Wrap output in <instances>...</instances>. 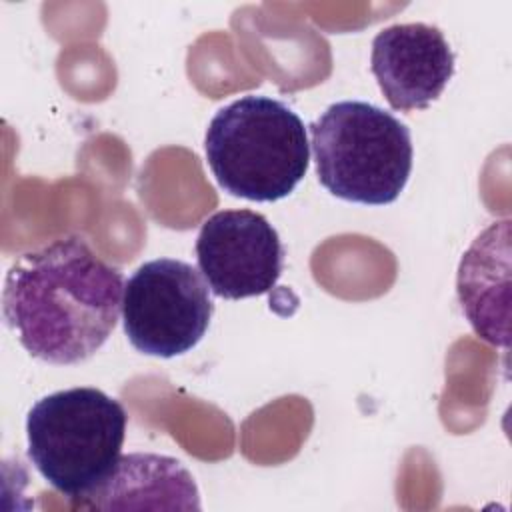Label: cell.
I'll return each mask as SVG.
<instances>
[{
  "instance_id": "6da1fadb",
  "label": "cell",
  "mask_w": 512,
  "mask_h": 512,
  "mask_svg": "<svg viewBox=\"0 0 512 512\" xmlns=\"http://www.w3.org/2000/svg\"><path fill=\"white\" fill-rule=\"evenodd\" d=\"M122 272L78 236L18 256L6 272L2 310L22 348L48 364H78L116 328Z\"/></svg>"
},
{
  "instance_id": "7a4b0ae2",
  "label": "cell",
  "mask_w": 512,
  "mask_h": 512,
  "mask_svg": "<svg viewBox=\"0 0 512 512\" xmlns=\"http://www.w3.org/2000/svg\"><path fill=\"white\" fill-rule=\"evenodd\" d=\"M204 150L216 182L252 202L286 198L306 176L310 144L304 122L282 100L246 94L220 108Z\"/></svg>"
},
{
  "instance_id": "3957f363",
  "label": "cell",
  "mask_w": 512,
  "mask_h": 512,
  "mask_svg": "<svg viewBox=\"0 0 512 512\" xmlns=\"http://www.w3.org/2000/svg\"><path fill=\"white\" fill-rule=\"evenodd\" d=\"M126 418L124 406L98 388L52 392L28 412V458L54 490L86 498L118 466Z\"/></svg>"
},
{
  "instance_id": "277c9868",
  "label": "cell",
  "mask_w": 512,
  "mask_h": 512,
  "mask_svg": "<svg viewBox=\"0 0 512 512\" xmlns=\"http://www.w3.org/2000/svg\"><path fill=\"white\" fill-rule=\"evenodd\" d=\"M310 136L318 180L342 200L390 204L410 178L408 126L370 102L330 104L310 124Z\"/></svg>"
},
{
  "instance_id": "5b68a950",
  "label": "cell",
  "mask_w": 512,
  "mask_h": 512,
  "mask_svg": "<svg viewBox=\"0 0 512 512\" xmlns=\"http://www.w3.org/2000/svg\"><path fill=\"white\" fill-rule=\"evenodd\" d=\"M212 312L204 276L176 258L144 262L124 284V334L148 356L174 358L192 350L206 334Z\"/></svg>"
},
{
  "instance_id": "8992f818",
  "label": "cell",
  "mask_w": 512,
  "mask_h": 512,
  "mask_svg": "<svg viewBox=\"0 0 512 512\" xmlns=\"http://www.w3.org/2000/svg\"><path fill=\"white\" fill-rule=\"evenodd\" d=\"M198 270L210 290L226 300L270 292L284 248L276 228L254 210H220L204 220L196 238Z\"/></svg>"
},
{
  "instance_id": "52a82bcc",
  "label": "cell",
  "mask_w": 512,
  "mask_h": 512,
  "mask_svg": "<svg viewBox=\"0 0 512 512\" xmlns=\"http://www.w3.org/2000/svg\"><path fill=\"white\" fill-rule=\"evenodd\" d=\"M370 68L392 110H424L454 74V52L440 28L410 22L380 30Z\"/></svg>"
},
{
  "instance_id": "ba28073f",
  "label": "cell",
  "mask_w": 512,
  "mask_h": 512,
  "mask_svg": "<svg viewBox=\"0 0 512 512\" xmlns=\"http://www.w3.org/2000/svg\"><path fill=\"white\" fill-rule=\"evenodd\" d=\"M508 220L488 226L462 256L458 298L480 338L508 346V274L498 280L496 268L508 260Z\"/></svg>"
},
{
  "instance_id": "9c48e42d",
  "label": "cell",
  "mask_w": 512,
  "mask_h": 512,
  "mask_svg": "<svg viewBox=\"0 0 512 512\" xmlns=\"http://www.w3.org/2000/svg\"><path fill=\"white\" fill-rule=\"evenodd\" d=\"M86 508H200L198 488L180 460L158 454L120 456L110 478L84 498Z\"/></svg>"
}]
</instances>
